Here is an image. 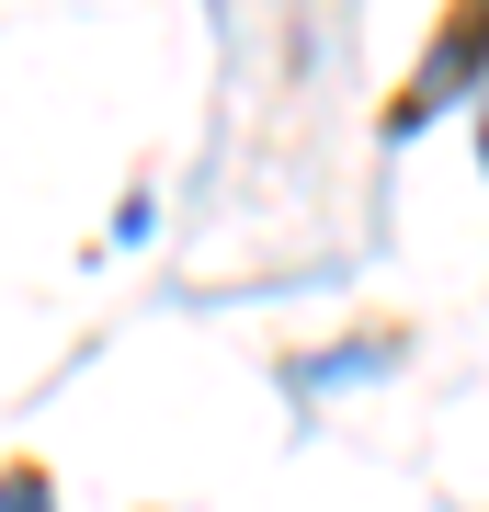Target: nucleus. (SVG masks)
Masks as SVG:
<instances>
[{"instance_id": "f257e3e1", "label": "nucleus", "mask_w": 489, "mask_h": 512, "mask_svg": "<svg viewBox=\"0 0 489 512\" xmlns=\"http://www.w3.org/2000/svg\"><path fill=\"white\" fill-rule=\"evenodd\" d=\"M489 80V0H444V23H433V46H421V69H410V92L387 103V137H410L433 103L455 92H478Z\"/></svg>"}, {"instance_id": "f03ea898", "label": "nucleus", "mask_w": 489, "mask_h": 512, "mask_svg": "<svg viewBox=\"0 0 489 512\" xmlns=\"http://www.w3.org/2000/svg\"><path fill=\"white\" fill-rule=\"evenodd\" d=\"M0 512H57V478L35 456H12V467H0Z\"/></svg>"}, {"instance_id": "7ed1b4c3", "label": "nucleus", "mask_w": 489, "mask_h": 512, "mask_svg": "<svg viewBox=\"0 0 489 512\" xmlns=\"http://www.w3.org/2000/svg\"><path fill=\"white\" fill-rule=\"evenodd\" d=\"M478 160H489V103H478Z\"/></svg>"}]
</instances>
